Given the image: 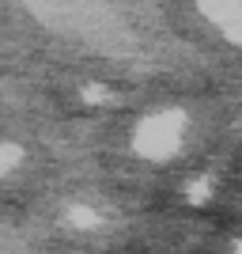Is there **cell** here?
<instances>
[{
  "label": "cell",
  "instance_id": "cell-1",
  "mask_svg": "<svg viewBox=\"0 0 242 254\" xmlns=\"http://www.w3.org/2000/svg\"><path fill=\"white\" fill-rule=\"evenodd\" d=\"M182 133H186V114L182 110H163L140 122L137 129V152L147 159H167L178 152Z\"/></svg>",
  "mask_w": 242,
  "mask_h": 254
},
{
  "label": "cell",
  "instance_id": "cell-2",
  "mask_svg": "<svg viewBox=\"0 0 242 254\" xmlns=\"http://www.w3.org/2000/svg\"><path fill=\"white\" fill-rule=\"evenodd\" d=\"M23 159V148L19 144H8V140H0V175H8L15 163Z\"/></svg>",
  "mask_w": 242,
  "mask_h": 254
},
{
  "label": "cell",
  "instance_id": "cell-3",
  "mask_svg": "<svg viewBox=\"0 0 242 254\" xmlns=\"http://www.w3.org/2000/svg\"><path fill=\"white\" fill-rule=\"evenodd\" d=\"M68 224H72V228H95L98 216L87 209V205H72V209H68Z\"/></svg>",
  "mask_w": 242,
  "mask_h": 254
},
{
  "label": "cell",
  "instance_id": "cell-4",
  "mask_svg": "<svg viewBox=\"0 0 242 254\" xmlns=\"http://www.w3.org/2000/svg\"><path fill=\"white\" fill-rule=\"evenodd\" d=\"M235 254H242V243H239V251H235Z\"/></svg>",
  "mask_w": 242,
  "mask_h": 254
}]
</instances>
